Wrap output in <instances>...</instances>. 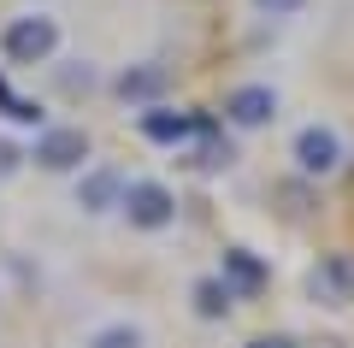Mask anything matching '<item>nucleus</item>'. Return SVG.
<instances>
[{
	"label": "nucleus",
	"instance_id": "f257e3e1",
	"mask_svg": "<svg viewBox=\"0 0 354 348\" xmlns=\"http://www.w3.org/2000/svg\"><path fill=\"white\" fill-rule=\"evenodd\" d=\"M0 48H6V59L12 65H41L53 48H59V30H53V18H12V24L0 30Z\"/></svg>",
	"mask_w": 354,
	"mask_h": 348
},
{
	"label": "nucleus",
	"instance_id": "f03ea898",
	"mask_svg": "<svg viewBox=\"0 0 354 348\" xmlns=\"http://www.w3.org/2000/svg\"><path fill=\"white\" fill-rule=\"evenodd\" d=\"M118 207L130 212V224H142V230H165V224L177 219V195L165 183H153V177H136V183H124V201Z\"/></svg>",
	"mask_w": 354,
	"mask_h": 348
},
{
	"label": "nucleus",
	"instance_id": "7ed1b4c3",
	"mask_svg": "<svg viewBox=\"0 0 354 348\" xmlns=\"http://www.w3.org/2000/svg\"><path fill=\"white\" fill-rule=\"evenodd\" d=\"M307 289H313V301H325V307H348V301H354V254H348V248L319 254Z\"/></svg>",
	"mask_w": 354,
	"mask_h": 348
},
{
	"label": "nucleus",
	"instance_id": "20e7f679",
	"mask_svg": "<svg viewBox=\"0 0 354 348\" xmlns=\"http://www.w3.org/2000/svg\"><path fill=\"white\" fill-rule=\"evenodd\" d=\"M36 165H48V172H77V165L88 160V136L77 125H48L36 136V154H30Z\"/></svg>",
	"mask_w": 354,
	"mask_h": 348
},
{
	"label": "nucleus",
	"instance_id": "39448f33",
	"mask_svg": "<svg viewBox=\"0 0 354 348\" xmlns=\"http://www.w3.org/2000/svg\"><path fill=\"white\" fill-rule=\"evenodd\" d=\"M225 118H230L236 130L272 125V118H278V89H272V83H242V89H230V95H225Z\"/></svg>",
	"mask_w": 354,
	"mask_h": 348
},
{
	"label": "nucleus",
	"instance_id": "423d86ee",
	"mask_svg": "<svg viewBox=\"0 0 354 348\" xmlns=\"http://www.w3.org/2000/svg\"><path fill=\"white\" fill-rule=\"evenodd\" d=\"M295 165H301L307 177H330L342 165V136L330 125H307L301 136H295Z\"/></svg>",
	"mask_w": 354,
	"mask_h": 348
},
{
	"label": "nucleus",
	"instance_id": "0eeeda50",
	"mask_svg": "<svg viewBox=\"0 0 354 348\" xmlns=\"http://www.w3.org/2000/svg\"><path fill=\"white\" fill-rule=\"evenodd\" d=\"M136 125H142V136H148V142H171V148H177V142L201 136V130L213 125V118H207V112H171V107H148V112L136 118Z\"/></svg>",
	"mask_w": 354,
	"mask_h": 348
},
{
	"label": "nucleus",
	"instance_id": "6e6552de",
	"mask_svg": "<svg viewBox=\"0 0 354 348\" xmlns=\"http://www.w3.org/2000/svg\"><path fill=\"white\" fill-rule=\"evenodd\" d=\"M218 277L230 284V295H236V301H248V295H260V289H266V277H272V272H266V260L254 248H225Z\"/></svg>",
	"mask_w": 354,
	"mask_h": 348
},
{
	"label": "nucleus",
	"instance_id": "1a4fd4ad",
	"mask_svg": "<svg viewBox=\"0 0 354 348\" xmlns=\"http://www.w3.org/2000/svg\"><path fill=\"white\" fill-rule=\"evenodd\" d=\"M124 201V172L118 165H95V172L77 183V207L83 212H113Z\"/></svg>",
	"mask_w": 354,
	"mask_h": 348
},
{
	"label": "nucleus",
	"instance_id": "9d476101",
	"mask_svg": "<svg viewBox=\"0 0 354 348\" xmlns=\"http://www.w3.org/2000/svg\"><path fill=\"white\" fill-rule=\"evenodd\" d=\"M118 100H153L165 95V65H130V71H118Z\"/></svg>",
	"mask_w": 354,
	"mask_h": 348
},
{
	"label": "nucleus",
	"instance_id": "9b49d317",
	"mask_svg": "<svg viewBox=\"0 0 354 348\" xmlns=\"http://www.w3.org/2000/svg\"><path fill=\"white\" fill-rule=\"evenodd\" d=\"M230 307H236V295H230L225 277H201V284H195V313H201V319H225Z\"/></svg>",
	"mask_w": 354,
	"mask_h": 348
},
{
	"label": "nucleus",
	"instance_id": "f8f14e48",
	"mask_svg": "<svg viewBox=\"0 0 354 348\" xmlns=\"http://www.w3.org/2000/svg\"><path fill=\"white\" fill-rule=\"evenodd\" d=\"M88 348H142V331L136 324H101L88 336Z\"/></svg>",
	"mask_w": 354,
	"mask_h": 348
},
{
	"label": "nucleus",
	"instance_id": "ddd939ff",
	"mask_svg": "<svg viewBox=\"0 0 354 348\" xmlns=\"http://www.w3.org/2000/svg\"><path fill=\"white\" fill-rule=\"evenodd\" d=\"M0 107H6V118H18V125H41V107L36 100H18L12 89H6V77H0Z\"/></svg>",
	"mask_w": 354,
	"mask_h": 348
},
{
	"label": "nucleus",
	"instance_id": "4468645a",
	"mask_svg": "<svg viewBox=\"0 0 354 348\" xmlns=\"http://www.w3.org/2000/svg\"><path fill=\"white\" fill-rule=\"evenodd\" d=\"M254 6H260L266 18H295V12L307 6V0H254Z\"/></svg>",
	"mask_w": 354,
	"mask_h": 348
},
{
	"label": "nucleus",
	"instance_id": "2eb2a0df",
	"mask_svg": "<svg viewBox=\"0 0 354 348\" xmlns=\"http://www.w3.org/2000/svg\"><path fill=\"white\" fill-rule=\"evenodd\" d=\"M12 165H18V148H12V142H0V177L12 172Z\"/></svg>",
	"mask_w": 354,
	"mask_h": 348
},
{
	"label": "nucleus",
	"instance_id": "dca6fc26",
	"mask_svg": "<svg viewBox=\"0 0 354 348\" xmlns=\"http://www.w3.org/2000/svg\"><path fill=\"white\" fill-rule=\"evenodd\" d=\"M248 348H295L290 336H260V342H248Z\"/></svg>",
	"mask_w": 354,
	"mask_h": 348
}]
</instances>
